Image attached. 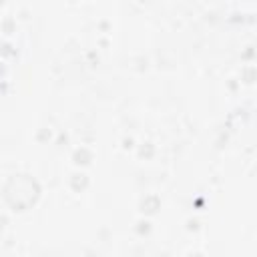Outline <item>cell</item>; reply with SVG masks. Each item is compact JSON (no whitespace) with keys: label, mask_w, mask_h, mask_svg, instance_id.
<instances>
[{"label":"cell","mask_w":257,"mask_h":257,"mask_svg":"<svg viewBox=\"0 0 257 257\" xmlns=\"http://www.w3.org/2000/svg\"><path fill=\"white\" fill-rule=\"evenodd\" d=\"M161 209H163V199L155 191H149V193L141 195L139 201H137V213L143 215V217H151L153 219V217H157L161 213Z\"/></svg>","instance_id":"obj_2"},{"label":"cell","mask_w":257,"mask_h":257,"mask_svg":"<svg viewBox=\"0 0 257 257\" xmlns=\"http://www.w3.org/2000/svg\"><path fill=\"white\" fill-rule=\"evenodd\" d=\"M14 56H16V46H14L10 40H4V42L0 44V58L8 60V58H14Z\"/></svg>","instance_id":"obj_10"},{"label":"cell","mask_w":257,"mask_h":257,"mask_svg":"<svg viewBox=\"0 0 257 257\" xmlns=\"http://www.w3.org/2000/svg\"><path fill=\"white\" fill-rule=\"evenodd\" d=\"M4 4H6V0H0V10L4 8Z\"/></svg>","instance_id":"obj_15"},{"label":"cell","mask_w":257,"mask_h":257,"mask_svg":"<svg viewBox=\"0 0 257 257\" xmlns=\"http://www.w3.org/2000/svg\"><path fill=\"white\" fill-rule=\"evenodd\" d=\"M133 149H135V155H137L139 161H153L155 155H157V145L153 141H149V139L135 143Z\"/></svg>","instance_id":"obj_5"},{"label":"cell","mask_w":257,"mask_h":257,"mask_svg":"<svg viewBox=\"0 0 257 257\" xmlns=\"http://www.w3.org/2000/svg\"><path fill=\"white\" fill-rule=\"evenodd\" d=\"M66 2H70V4H72V2H76V0H66Z\"/></svg>","instance_id":"obj_16"},{"label":"cell","mask_w":257,"mask_h":257,"mask_svg":"<svg viewBox=\"0 0 257 257\" xmlns=\"http://www.w3.org/2000/svg\"><path fill=\"white\" fill-rule=\"evenodd\" d=\"M199 229H201V221L199 219H189L187 221V231H195L197 233Z\"/></svg>","instance_id":"obj_12"},{"label":"cell","mask_w":257,"mask_h":257,"mask_svg":"<svg viewBox=\"0 0 257 257\" xmlns=\"http://www.w3.org/2000/svg\"><path fill=\"white\" fill-rule=\"evenodd\" d=\"M133 233H135L137 237H141V239L151 237V233H153V221H151V217L139 215V219L133 223Z\"/></svg>","instance_id":"obj_6"},{"label":"cell","mask_w":257,"mask_h":257,"mask_svg":"<svg viewBox=\"0 0 257 257\" xmlns=\"http://www.w3.org/2000/svg\"><path fill=\"white\" fill-rule=\"evenodd\" d=\"M8 76V60L0 58V80H6Z\"/></svg>","instance_id":"obj_13"},{"label":"cell","mask_w":257,"mask_h":257,"mask_svg":"<svg viewBox=\"0 0 257 257\" xmlns=\"http://www.w3.org/2000/svg\"><path fill=\"white\" fill-rule=\"evenodd\" d=\"M56 139V133H54V128L50 126V124H40L36 131H34V141L38 143V145H48V143H52Z\"/></svg>","instance_id":"obj_7"},{"label":"cell","mask_w":257,"mask_h":257,"mask_svg":"<svg viewBox=\"0 0 257 257\" xmlns=\"http://www.w3.org/2000/svg\"><path fill=\"white\" fill-rule=\"evenodd\" d=\"M133 147H135V139L133 137H124L122 139V149L126 151V149H133Z\"/></svg>","instance_id":"obj_14"},{"label":"cell","mask_w":257,"mask_h":257,"mask_svg":"<svg viewBox=\"0 0 257 257\" xmlns=\"http://www.w3.org/2000/svg\"><path fill=\"white\" fill-rule=\"evenodd\" d=\"M0 32L8 38V36H12L14 32H16V20L12 18V16H6L2 22H0Z\"/></svg>","instance_id":"obj_9"},{"label":"cell","mask_w":257,"mask_h":257,"mask_svg":"<svg viewBox=\"0 0 257 257\" xmlns=\"http://www.w3.org/2000/svg\"><path fill=\"white\" fill-rule=\"evenodd\" d=\"M239 76H241V82H243V84H249V86H251V84L257 80V66H255V62H245V64L241 66Z\"/></svg>","instance_id":"obj_8"},{"label":"cell","mask_w":257,"mask_h":257,"mask_svg":"<svg viewBox=\"0 0 257 257\" xmlns=\"http://www.w3.org/2000/svg\"><path fill=\"white\" fill-rule=\"evenodd\" d=\"M0 199L12 215H24L32 211L42 199V183L28 171H16L6 175L0 187Z\"/></svg>","instance_id":"obj_1"},{"label":"cell","mask_w":257,"mask_h":257,"mask_svg":"<svg viewBox=\"0 0 257 257\" xmlns=\"http://www.w3.org/2000/svg\"><path fill=\"white\" fill-rule=\"evenodd\" d=\"M70 163L76 169H88L94 163V151L88 145H76L70 151Z\"/></svg>","instance_id":"obj_4"},{"label":"cell","mask_w":257,"mask_h":257,"mask_svg":"<svg viewBox=\"0 0 257 257\" xmlns=\"http://www.w3.org/2000/svg\"><path fill=\"white\" fill-rule=\"evenodd\" d=\"M66 187L70 189V193L74 195H82L86 193V189L90 187V175L86 173V169H72L66 177Z\"/></svg>","instance_id":"obj_3"},{"label":"cell","mask_w":257,"mask_h":257,"mask_svg":"<svg viewBox=\"0 0 257 257\" xmlns=\"http://www.w3.org/2000/svg\"><path fill=\"white\" fill-rule=\"evenodd\" d=\"M241 60L243 62H255V44H247L245 50H241Z\"/></svg>","instance_id":"obj_11"}]
</instances>
